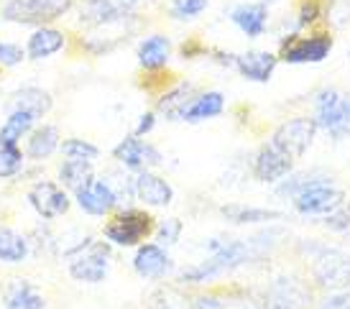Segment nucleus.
Masks as SVG:
<instances>
[{"label": "nucleus", "mask_w": 350, "mask_h": 309, "mask_svg": "<svg viewBox=\"0 0 350 309\" xmlns=\"http://www.w3.org/2000/svg\"><path fill=\"white\" fill-rule=\"evenodd\" d=\"M67 258L69 276L77 284H103L110 273L113 253L107 248V241H92L88 235Z\"/></svg>", "instance_id": "obj_3"}, {"label": "nucleus", "mask_w": 350, "mask_h": 309, "mask_svg": "<svg viewBox=\"0 0 350 309\" xmlns=\"http://www.w3.org/2000/svg\"><path fill=\"white\" fill-rule=\"evenodd\" d=\"M75 202H77L79 210L85 215H90V217H105V215H110L118 204H120V200H118V194L110 189V184H107L103 176H98V179L92 184H88L82 192L75 194Z\"/></svg>", "instance_id": "obj_13"}, {"label": "nucleus", "mask_w": 350, "mask_h": 309, "mask_svg": "<svg viewBox=\"0 0 350 309\" xmlns=\"http://www.w3.org/2000/svg\"><path fill=\"white\" fill-rule=\"evenodd\" d=\"M325 8H322V0H301L299 10H297V26L299 29H307L314 21L320 18Z\"/></svg>", "instance_id": "obj_37"}, {"label": "nucleus", "mask_w": 350, "mask_h": 309, "mask_svg": "<svg viewBox=\"0 0 350 309\" xmlns=\"http://www.w3.org/2000/svg\"><path fill=\"white\" fill-rule=\"evenodd\" d=\"M332 36L330 33H312V36H292L284 41L279 59L286 64H317L322 59H327L332 51Z\"/></svg>", "instance_id": "obj_9"}, {"label": "nucleus", "mask_w": 350, "mask_h": 309, "mask_svg": "<svg viewBox=\"0 0 350 309\" xmlns=\"http://www.w3.org/2000/svg\"><path fill=\"white\" fill-rule=\"evenodd\" d=\"M136 59L141 69L146 72H161L172 59V41L164 33H151L146 39H141L136 49Z\"/></svg>", "instance_id": "obj_19"}, {"label": "nucleus", "mask_w": 350, "mask_h": 309, "mask_svg": "<svg viewBox=\"0 0 350 309\" xmlns=\"http://www.w3.org/2000/svg\"><path fill=\"white\" fill-rule=\"evenodd\" d=\"M59 151L64 159H72V161H98L100 159V148L95 144H90L85 138H64Z\"/></svg>", "instance_id": "obj_30"}, {"label": "nucleus", "mask_w": 350, "mask_h": 309, "mask_svg": "<svg viewBox=\"0 0 350 309\" xmlns=\"http://www.w3.org/2000/svg\"><path fill=\"white\" fill-rule=\"evenodd\" d=\"M51 107H54V100H51L49 92L44 88H33V85L13 92V97L8 100V110H26V113L36 116L39 120L44 116H49Z\"/></svg>", "instance_id": "obj_25"}, {"label": "nucleus", "mask_w": 350, "mask_h": 309, "mask_svg": "<svg viewBox=\"0 0 350 309\" xmlns=\"http://www.w3.org/2000/svg\"><path fill=\"white\" fill-rule=\"evenodd\" d=\"M314 135H317L314 118H289V120H284L282 126L273 131L271 146H276L279 151H284L292 159H299V156L307 154V148L312 146Z\"/></svg>", "instance_id": "obj_7"}, {"label": "nucleus", "mask_w": 350, "mask_h": 309, "mask_svg": "<svg viewBox=\"0 0 350 309\" xmlns=\"http://www.w3.org/2000/svg\"><path fill=\"white\" fill-rule=\"evenodd\" d=\"M136 200L146 204V207H166L174 200V189L172 184L156 176L154 172H138L136 174Z\"/></svg>", "instance_id": "obj_20"}, {"label": "nucleus", "mask_w": 350, "mask_h": 309, "mask_svg": "<svg viewBox=\"0 0 350 309\" xmlns=\"http://www.w3.org/2000/svg\"><path fill=\"white\" fill-rule=\"evenodd\" d=\"M31 256V238L26 232H21L13 225L0 222V263L5 266H18L29 261Z\"/></svg>", "instance_id": "obj_22"}, {"label": "nucleus", "mask_w": 350, "mask_h": 309, "mask_svg": "<svg viewBox=\"0 0 350 309\" xmlns=\"http://www.w3.org/2000/svg\"><path fill=\"white\" fill-rule=\"evenodd\" d=\"M154 126H156V113H144V116L138 118V126L133 133L144 138V135H148L151 131H154Z\"/></svg>", "instance_id": "obj_40"}, {"label": "nucleus", "mask_w": 350, "mask_h": 309, "mask_svg": "<svg viewBox=\"0 0 350 309\" xmlns=\"http://www.w3.org/2000/svg\"><path fill=\"white\" fill-rule=\"evenodd\" d=\"M82 3H88V0H82Z\"/></svg>", "instance_id": "obj_45"}, {"label": "nucleus", "mask_w": 350, "mask_h": 309, "mask_svg": "<svg viewBox=\"0 0 350 309\" xmlns=\"http://www.w3.org/2000/svg\"><path fill=\"white\" fill-rule=\"evenodd\" d=\"M276 62H279V57L271 54V51L253 49V51H245V54L235 57V69L251 82H269L273 69H276Z\"/></svg>", "instance_id": "obj_21"}, {"label": "nucleus", "mask_w": 350, "mask_h": 309, "mask_svg": "<svg viewBox=\"0 0 350 309\" xmlns=\"http://www.w3.org/2000/svg\"><path fill=\"white\" fill-rule=\"evenodd\" d=\"M138 3L141 0H88L82 3V10H79V23H85L90 29L123 23L133 16Z\"/></svg>", "instance_id": "obj_10"}, {"label": "nucleus", "mask_w": 350, "mask_h": 309, "mask_svg": "<svg viewBox=\"0 0 350 309\" xmlns=\"http://www.w3.org/2000/svg\"><path fill=\"white\" fill-rule=\"evenodd\" d=\"M225 110V95L217 90H207V92H197L192 103L185 110V123H202V120H213V118L223 116Z\"/></svg>", "instance_id": "obj_23"}, {"label": "nucleus", "mask_w": 350, "mask_h": 309, "mask_svg": "<svg viewBox=\"0 0 350 309\" xmlns=\"http://www.w3.org/2000/svg\"><path fill=\"white\" fill-rule=\"evenodd\" d=\"M223 220L233 222V225H258V222H273L282 220V213L276 210H263V207H245V204H223L220 207Z\"/></svg>", "instance_id": "obj_29"}, {"label": "nucleus", "mask_w": 350, "mask_h": 309, "mask_svg": "<svg viewBox=\"0 0 350 309\" xmlns=\"http://www.w3.org/2000/svg\"><path fill=\"white\" fill-rule=\"evenodd\" d=\"M113 159H116L123 169H131V172H148L151 166H159L164 161L161 154H159V148H154L148 141H144V138L136 133L126 135V138L113 148Z\"/></svg>", "instance_id": "obj_12"}, {"label": "nucleus", "mask_w": 350, "mask_h": 309, "mask_svg": "<svg viewBox=\"0 0 350 309\" xmlns=\"http://www.w3.org/2000/svg\"><path fill=\"white\" fill-rule=\"evenodd\" d=\"M151 309H182V307H176L174 301H159V304H154Z\"/></svg>", "instance_id": "obj_42"}, {"label": "nucleus", "mask_w": 350, "mask_h": 309, "mask_svg": "<svg viewBox=\"0 0 350 309\" xmlns=\"http://www.w3.org/2000/svg\"><path fill=\"white\" fill-rule=\"evenodd\" d=\"M230 21H233L238 29L243 31L245 36H261L269 23V8L263 3H243L238 8L230 10Z\"/></svg>", "instance_id": "obj_26"}, {"label": "nucleus", "mask_w": 350, "mask_h": 309, "mask_svg": "<svg viewBox=\"0 0 350 309\" xmlns=\"http://www.w3.org/2000/svg\"><path fill=\"white\" fill-rule=\"evenodd\" d=\"M294 169V159L292 156H286L284 151H279L276 146L266 144L256 154V161H253V176L258 179V182H279L284 176H289Z\"/></svg>", "instance_id": "obj_15"}, {"label": "nucleus", "mask_w": 350, "mask_h": 309, "mask_svg": "<svg viewBox=\"0 0 350 309\" xmlns=\"http://www.w3.org/2000/svg\"><path fill=\"white\" fill-rule=\"evenodd\" d=\"M314 284L322 289L340 291L350 284V258L338 248H322L312 263Z\"/></svg>", "instance_id": "obj_8"}, {"label": "nucleus", "mask_w": 350, "mask_h": 309, "mask_svg": "<svg viewBox=\"0 0 350 309\" xmlns=\"http://www.w3.org/2000/svg\"><path fill=\"white\" fill-rule=\"evenodd\" d=\"M0 75H3V67H0Z\"/></svg>", "instance_id": "obj_44"}, {"label": "nucleus", "mask_w": 350, "mask_h": 309, "mask_svg": "<svg viewBox=\"0 0 350 309\" xmlns=\"http://www.w3.org/2000/svg\"><path fill=\"white\" fill-rule=\"evenodd\" d=\"M261 238L263 235H256L251 241H217L215 238L207 243L204 261L179 271V284H207V281H215L230 271L241 269L258 256Z\"/></svg>", "instance_id": "obj_1"}, {"label": "nucleus", "mask_w": 350, "mask_h": 309, "mask_svg": "<svg viewBox=\"0 0 350 309\" xmlns=\"http://www.w3.org/2000/svg\"><path fill=\"white\" fill-rule=\"evenodd\" d=\"M325 18L330 21V26L335 29L350 23V0H330L325 8Z\"/></svg>", "instance_id": "obj_36"}, {"label": "nucleus", "mask_w": 350, "mask_h": 309, "mask_svg": "<svg viewBox=\"0 0 350 309\" xmlns=\"http://www.w3.org/2000/svg\"><path fill=\"white\" fill-rule=\"evenodd\" d=\"M195 95L197 92H195V85H192V82H179L176 88L166 90L164 95L159 97L156 110H159V116L166 118V120H182L187 105L192 103V97Z\"/></svg>", "instance_id": "obj_24"}, {"label": "nucleus", "mask_w": 350, "mask_h": 309, "mask_svg": "<svg viewBox=\"0 0 350 309\" xmlns=\"http://www.w3.org/2000/svg\"><path fill=\"white\" fill-rule=\"evenodd\" d=\"M36 126H39L36 116H31L26 110H8L0 126V146H18Z\"/></svg>", "instance_id": "obj_27"}, {"label": "nucleus", "mask_w": 350, "mask_h": 309, "mask_svg": "<svg viewBox=\"0 0 350 309\" xmlns=\"http://www.w3.org/2000/svg\"><path fill=\"white\" fill-rule=\"evenodd\" d=\"M322 179H327V176H322V174H294V176H289L284 184H279L276 187V192L282 194L284 200H289V197H297L299 192H304L310 184H314V182H322Z\"/></svg>", "instance_id": "obj_34"}, {"label": "nucleus", "mask_w": 350, "mask_h": 309, "mask_svg": "<svg viewBox=\"0 0 350 309\" xmlns=\"http://www.w3.org/2000/svg\"><path fill=\"white\" fill-rule=\"evenodd\" d=\"M75 8V0H8L0 8V18L16 26H51Z\"/></svg>", "instance_id": "obj_4"}, {"label": "nucleus", "mask_w": 350, "mask_h": 309, "mask_svg": "<svg viewBox=\"0 0 350 309\" xmlns=\"http://www.w3.org/2000/svg\"><path fill=\"white\" fill-rule=\"evenodd\" d=\"M62 146V133L54 123H39L29 135H26V146L23 154L29 161H46L59 151Z\"/></svg>", "instance_id": "obj_17"}, {"label": "nucleus", "mask_w": 350, "mask_h": 309, "mask_svg": "<svg viewBox=\"0 0 350 309\" xmlns=\"http://www.w3.org/2000/svg\"><path fill=\"white\" fill-rule=\"evenodd\" d=\"M192 309H225V304L215 294H200L192 299Z\"/></svg>", "instance_id": "obj_39"}, {"label": "nucleus", "mask_w": 350, "mask_h": 309, "mask_svg": "<svg viewBox=\"0 0 350 309\" xmlns=\"http://www.w3.org/2000/svg\"><path fill=\"white\" fill-rule=\"evenodd\" d=\"M156 220L154 215L138 207H123L118 213L110 215V220L103 228V238L110 245H120V248H133L146 243V238L154 235Z\"/></svg>", "instance_id": "obj_2"}, {"label": "nucleus", "mask_w": 350, "mask_h": 309, "mask_svg": "<svg viewBox=\"0 0 350 309\" xmlns=\"http://www.w3.org/2000/svg\"><path fill=\"white\" fill-rule=\"evenodd\" d=\"M182 230H185V222L179 220V217H164V220L156 222L154 228V243H159V245H164V248H172V245H176L179 243V238H182Z\"/></svg>", "instance_id": "obj_32"}, {"label": "nucleus", "mask_w": 350, "mask_h": 309, "mask_svg": "<svg viewBox=\"0 0 350 309\" xmlns=\"http://www.w3.org/2000/svg\"><path fill=\"white\" fill-rule=\"evenodd\" d=\"M26 166V154L21 146H0V179L18 176Z\"/></svg>", "instance_id": "obj_31"}, {"label": "nucleus", "mask_w": 350, "mask_h": 309, "mask_svg": "<svg viewBox=\"0 0 350 309\" xmlns=\"http://www.w3.org/2000/svg\"><path fill=\"white\" fill-rule=\"evenodd\" d=\"M210 5V0H172L169 18L172 21H195L200 18Z\"/></svg>", "instance_id": "obj_33"}, {"label": "nucleus", "mask_w": 350, "mask_h": 309, "mask_svg": "<svg viewBox=\"0 0 350 309\" xmlns=\"http://www.w3.org/2000/svg\"><path fill=\"white\" fill-rule=\"evenodd\" d=\"M0 297H3V284H0Z\"/></svg>", "instance_id": "obj_43"}, {"label": "nucleus", "mask_w": 350, "mask_h": 309, "mask_svg": "<svg viewBox=\"0 0 350 309\" xmlns=\"http://www.w3.org/2000/svg\"><path fill=\"white\" fill-rule=\"evenodd\" d=\"M314 123L332 138H350V95L325 90L314 100Z\"/></svg>", "instance_id": "obj_5"}, {"label": "nucleus", "mask_w": 350, "mask_h": 309, "mask_svg": "<svg viewBox=\"0 0 350 309\" xmlns=\"http://www.w3.org/2000/svg\"><path fill=\"white\" fill-rule=\"evenodd\" d=\"M64 46H67L64 31L54 29V26H39V29H33V33L26 41V57L31 62H44V59L59 54Z\"/></svg>", "instance_id": "obj_18"}, {"label": "nucleus", "mask_w": 350, "mask_h": 309, "mask_svg": "<svg viewBox=\"0 0 350 309\" xmlns=\"http://www.w3.org/2000/svg\"><path fill=\"white\" fill-rule=\"evenodd\" d=\"M174 269V263L169 258V248L159 245V243H141L133 256V271L141 279L159 281L164 279L169 271Z\"/></svg>", "instance_id": "obj_14"}, {"label": "nucleus", "mask_w": 350, "mask_h": 309, "mask_svg": "<svg viewBox=\"0 0 350 309\" xmlns=\"http://www.w3.org/2000/svg\"><path fill=\"white\" fill-rule=\"evenodd\" d=\"M46 297L29 279H13L3 289V309H46Z\"/></svg>", "instance_id": "obj_16"}, {"label": "nucleus", "mask_w": 350, "mask_h": 309, "mask_svg": "<svg viewBox=\"0 0 350 309\" xmlns=\"http://www.w3.org/2000/svg\"><path fill=\"white\" fill-rule=\"evenodd\" d=\"M23 59H29V57H26V49L21 46V44L0 39V67L13 69V67H18V64H23Z\"/></svg>", "instance_id": "obj_35"}, {"label": "nucleus", "mask_w": 350, "mask_h": 309, "mask_svg": "<svg viewBox=\"0 0 350 309\" xmlns=\"http://www.w3.org/2000/svg\"><path fill=\"white\" fill-rule=\"evenodd\" d=\"M292 202L297 207V213L301 215H330L345 202V194L338 187H332L330 179H322V182L310 184L304 192L294 197Z\"/></svg>", "instance_id": "obj_11"}, {"label": "nucleus", "mask_w": 350, "mask_h": 309, "mask_svg": "<svg viewBox=\"0 0 350 309\" xmlns=\"http://www.w3.org/2000/svg\"><path fill=\"white\" fill-rule=\"evenodd\" d=\"M325 225H327L330 230H350V204L342 202L335 213L327 215Z\"/></svg>", "instance_id": "obj_38"}, {"label": "nucleus", "mask_w": 350, "mask_h": 309, "mask_svg": "<svg viewBox=\"0 0 350 309\" xmlns=\"http://www.w3.org/2000/svg\"><path fill=\"white\" fill-rule=\"evenodd\" d=\"M59 184L67 189V192H82L88 184H92L98 176H95V169L90 161H72V159H64L59 164Z\"/></svg>", "instance_id": "obj_28"}, {"label": "nucleus", "mask_w": 350, "mask_h": 309, "mask_svg": "<svg viewBox=\"0 0 350 309\" xmlns=\"http://www.w3.org/2000/svg\"><path fill=\"white\" fill-rule=\"evenodd\" d=\"M29 204L33 207V213L39 215L41 220H59L69 213L72 200H69L67 189L62 184L51 182V179H39V182L31 184L29 194H26Z\"/></svg>", "instance_id": "obj_6"}, {"label": "nucleus", "mask_w": 350, "mask_h": 309, "mask_svg": "<svg viewBox=\"0 0 350 309\" xmlns=\"http://www.w3.org/2000/svg\"><path fill=\"white\" fill-rule=\"evenodd\" d=\"M197 54H207V49H202L197 41H187V44H182V49H179V57L182 59H192V57H197Z\"/></svg>", "instance_id": "obj_41"}]
</instances>
